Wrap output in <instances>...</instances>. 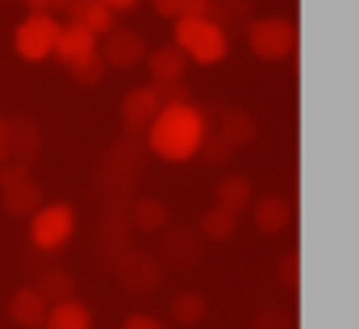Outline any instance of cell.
I'll return each mask as SVG.
<instances>
[{"label": "cell", "instance_id": "obj_27", "mask_svg": "<svg viewBox=\"0 0 359 329\" xmlns=\"http://www.w3.org/2000/svg\"><path fill=\"white\" fill-rule=\"evenodd\" d=\"M280 279H284V288H297L301 284V258H297V250H288L280 258Z\"/></svg>", "mask_w": 359, "mask_h": 329}, {"label": "cell", "instance_id": "obj_22", "mask_svg": "<svg viewBox=\"0 0 359 329\" xmlns=\"http://www.w3.org/2000/svg\"><path fill=\"white\" fill-rule=\"evenodd\" d=\"M209 313V300L201 292H176L172 296V321L176 326H201Z\"/></svg>", "mask_w": 359, "mask_h": 329}, {"label": "cell", "instance_id": "obj_10", "mask_svg": "<svg viewBox=\"0 0 359 329\" xmlns=\"http://www.w3.org/2000/svg\"><path fill=\"white\" fill-rule=\"evenodd\" d=\"M159 108H163V100H159V92L155 88H130L126 92V100H121V121H126V134H147V125L159 117Z\"/></svg>", "mask_w": 359, "mask_h": 329}, {"label": "cell", "instance_id": "obj_32", "mask_svg": "<svg viewBox=\"0 0 359 329\" xmlns=\"http://www.w3.org/2000/svg\"><path fill=\"white\" fill-rule=\"evenodd\" d=\"M0 130H4V125H0ZM8 163V146H4V134H0V167Z\"/></svg>", "mask_w": 359, "mask_h": 329}, {"label": "cell", "instance_id": "obj_31", "mask_svg": "<svg viewBox=\"0 0 359 329\" xmlns=\"http://www.w3.org/2000/svg\"><path fill=\"white\" fill-rule=\"evenodd\" d=\"M96 4H104V8H109V13L117 17V13H130V8H134L138 0H96Z\"/></svg>", "mask_w": 359, "mask_h": 329}, {"label": "cell", "instance_id": "obj_19", "mask_svg": "<svg viewBox=\"0 0 359 329\" xmlns=\"http://www.w3.org/2000/svg\"><path fill=\"white\" fill-rule=\"evenodd\" d=\"M46 329H92V309L84 300H59L46 313Z\"/></svg>", "mask_w": 359, "mask_h": 329}, {"label": "cell", "instance_id": "obj_23", "mask_svg": "<svg viewBox=\"0 0 359 329\" xmlns=\"http://www.w3.org/2000/svg\"><path fill=\"white\" fill-rule=\"evenodd\" d=\"M34 288L42 292V300H46V304H59V300H72V296H76V292H72V288H76V279H72L67 271H59V267H50Z\"/></svg>", "mask_w": 359, "mask_h": 329}, {"label": "cell", "instance_id": "obj_6", "mask_svg": "<svg viewBox=\"0 0 359 329\" xmlns=\"http://www.w3.org/2000/svg\"><path fill=\"white\" fill-rule=\"evenodd\" d=\"M0 204L8 217H34L42 209V188L34 183L25 163H4L0 167Z\"/></svg>", "mask_w": 359, "mask_h": 329}, {"label": "cell", "instance_id": "obj_14", "mask_svg": "<svg viewBox=\"0 0 359 329\" xmlns=\"http://www.w3.org/2000/svg\"><path fill=\"white\" fill-rule=\"evenodd\" d=\"M251 204H255V225H259L264 234H284V230L292 225V200H288V196L271 192V196H259V200H251Z\"/></svg>", "mask_w": 359, "mask_h": 329}, {"label": "cell", "instance_id": "obj_28", "mask_svg": "<svg viewBox=\"0 0 359 329\" xmlns=\"http://www.w3.org/2000/svg\"><path fill=\"white\" fill-rule=\"evenodd\" d=\"M29 4V13H46V17H59V13H67V4L72 0H25Z\"/></svg>", "mask_w": 359, "mask_h": 329}, {"label": "cell", "instance_id": "obj_13", "mask_svg": "<svg viewBox=\"0 0 359 329\" xmlns=\"http://www.w3.org/2000/svg\"><path fill=\"white\" fill-rule=\"evenodd\" d=\"M46 313H50V304L42 300V292H38L34 284L17 288V292L8 296V317H13L17 326H25V329H42V326H46Z\"/></svg>", "mask_w": 359, "mask_h": 329}, {"label": "cell", "instance_id": "obj_12", "mask_svg": "<svg viewBox=\"0 0 359 329\" xmlns=\"http://www.w3.org/2000/svg\"><path fill=\"white\" fill-rule=\"evenodd\" d=\"M4 146H8V163H34L38 159V150H42V134H38V125L29 121V117H13V121H4Z\"/></svg>", "mask_w": 359, "mask_h": 329}, {"label": "cell", "instance_id": "obj_16", "mask_svg": "<svg viewBox=\"0 0 359 329\" xmlns=\"http://www.w3.org/2000/svg\"><path fill=\"white\" fill-rule=\"evenodd\" d=\"M67 25H80L92 38H104L113 29V13L104 4H96V0H72L67 4Z\"/></svg>", "mask_w": 359, "mask_h": 329}, {"label": "cell", "instance_id": "obj_30", "mask_svg": "<svg viewBox=\"0 0 359 329\" xmlns=\"http://www.w3.org/2000/svg\"><path fill=\"white\" fill-rule=\"evenodd\" d=\"M121 329H168V326H163L159 317H151V313H130Z\"/></svg>", "mask_w": 359, "mask_h": 329}, {"label": "cell", "instance_id": "obj_1", "mask_svg": "<svg viewBox=\"0 0 359 329\" xmlns=\"http://www.w3.org/2000/svg\"><path fill=\"white\" fill-rule=\"evenodd\" d=\"M201 142H205V108H196L192 100L188 104H163L159 117L147 125V146L163 163L196 159Z\"/></svg>", "mask_w": 359, "mask_h": 329}, {"label": "cell", "instance_id": "obj_26", "mask_svg": "<svg viewBox=\"0 0 359 329\" xmlns=\"http://www.w3.org/2000/svg\"><path fill=\"white\" fill-rule=\"evenodd\" d=\"M72 76H76V83H80V88H96V83L104 80V63H100V55H96V59H88L84 67H76Z\"/></svg>", "mask_w": 359, "mask_h": 329}, {"label": "cell", "instance_id": "obj_15", "mask_svg": "<svg viewBox=\"0 0 359 329\" xmlns=\"http://www.w3.org/2000/svg\"><path fill=\"white\" fill-rule=\"evenodd\" d=\"M251 200H255V183H251L247 175H222V179H217V192H213V204H217V209H226V213L238 217Z\"/></svg>", "mask_w": 359, "mask_h": 329}, {"label": "cell", "instance_id": "obj_29", "mask_svg": "<svg viewBox=\"0 0 359 329\" xmlns=\"http://www.w3.org/2000/svg\"><path fill=\"white\" fill-rule=\"evenodd\" d=\"M255 329H288V317H284L280 309H264V313L255 317Z\"/></svg>", "mask_w": 359, "mask_h": 329}, {"label": "cell", "instance_id": "obj_21", "mask_svg": "<svg viewBox=\"0 0 359 329\" xmlns=\"http://www.w3.org/2000/svg\"><path fill=\"white\" fill-rule=\"evenodd\" d=\"M234 225H238V217H234V213H226V209L209 204V209L201 213V221H196V234H201V238H209V242H226V238H234Z\"/></svg>", "mask_w": 359, "mask_h": 329}, {"label": "cell", "instance_id": "obj_7", "mask_svg": "<svg viewBox=\"0 0 359 329\" xmlns=\"http://www.w3.org/2000/svg\"><path fill=\"white\" fill-rule=\"evenodd\" d=\"M100 63H104V71L109 67H117V71H130V67H138L142 59H147V42H142V34H134V29H126V25H113L104 38H100Z\"/></svg>", "mask_w": 359, "mask_h": 329}, {"label": "cell", "instance_id": "obj_4", "mask_svg": "<svg viewBox=\"0 0 359 329\" xmlns=\"http://www.w3.org/2000/svg\"><path fill=\"white\" fill-rule=\"evenodd\" d=\"M72 234H76V209L67 200H50L29 217V246L42 254L63 250L72 242Z\"/></svg>", "mask_w": 359, "mask_h": 329}, {"label": "cell", "instance_id": "obj_11", "mask_svg": "<svg viewBox=\"0 0 359 329\" xmlns=\"http://www.w3.org/2000/svg\"><path fill=\"white\" fill-rule=\"evenodd\" d=\"M96 50H100V38H92L88 29H80V25H63V29H59L55 59H59L67 71H76V67H84L88 59H96Z\"/></svg>", "mask_w": 359, "mask_h": 329}, {"label": "cell", "instance_id": "obj_17", "mask_svg": "<svg viewBox=\"0 0 359 329\" xmlns=\"http://www.w3.org/2000/svg\"><path fill=\"white\" fill-rule=\"evenodd\" d=\"M130 230H142V234L168 230V204L159 196H134L130 200Z\"/></svg>", "mask_w": 359, "mask_h": 329}, {"label": "cell", "instance_id": "obj_8", "mask_svg": "<svg viewBox=\"0 0 359 329\" xmlns=\"http://www.w3.org/2000/svg\"><path fill=\"white\" fill-rule=\"evenodd\" d=\"M117 279H121V288H126V292H134V296L155 292V288H159V279H163V262H159L155 254H147V250L130 246L121 258H117Z\"/></svg>", "mask_w": 359, "mask_h": 329}, {"label": "cell", "instance_id": "obj_3", "mask_svg": "<svg viewBox=\"0 0 359 329\" xmlns=\"http://www.w3.org/2000/svg\"><path fill=\"white\" fill-rule=\"evenodd\" d=\"M247 46L264 63H284V59L297 55V25L280 13L276 17H255L247 25Z\"/></svg>", "mask_w": 359, "mask_h": 329}, {"label": "cell", "instance_id": "obj_24", "mask_svg": "<svg viewBox=\"0 0 359 329\" xmlns=\"http://www.w3.org/2000/svg\"><path fill=\"white\" fill-rule=\"evenodd\" d=\"M151 8L176 25V21H188V17H205L209 0H151Z\"/></svg>", "mask_w": 359, "mask_h": 329}, {"label": "cell", "instance_id": "obj_9", "mask_svg": "<svg viewBox=\"0 0 359 329\" xmlns=\"http://www.w3.org/2000/svg\"><path fill=\"white\" fill-rule=\"evenodd\" d=\"M205 125H209L222 142H230L234 150L255 138V117H251L247 108H234V104H213V108L205 113Z\"/></svg>", "mask_w": 359, "mask_h": 329}, {"label": "cell", "instance_id": "obj_33", "mask_svg": "<svg viewBox=\"0 0 359 329\" xmlns=\"http://www.w3.org/2000/svg\"><path fill=\"white\" fill-rule=\"evenodd\" d=\"M0 125H4V117H0Z\"/></svg>", "mask_w": 359, "mask_h": 329}, {"label": "cell", "instance_id": "obj_18", "mask_svg": "<svg viewBox=\"0 0 359 329\" xmlns=\"http://www.w3.org/2000/svg\"><path fill=\"white\" fill-rule=\"evenodd\" d=\"M147 71H151V83H176L184 80L188 71V59L180 55L176 46H159V50H147Z\"/></svg>", "mask_w": 359, "mask_h": 329}, {"label": "cell", "instance_id": "obj_20", "mask_svg": "<svg viewBox=\"0 0 359 329\" xmlns=\"http://www.w3.org/2000/svg\"><path fill=\"white\" fill-rule=\"evenodd\" d=\"M163 254L176 267H192L196 254H201V242H196L192 230H163Z\"/></svg>", "mask_w": 359, "mask_h": 329}, {"label": "cell", "instance_id": "obj_2", "mask_svg": "<svg viewBox=\"0 0 359 329\" xmlns=\"http://www.w3.org/2000/svg\"><path fill=\"white\" fill-rule=\"evenodd\" d=\"M172 46L188 63L213 67V63H222L230 55V34L222 25H213L209 17H188V21H176V42Z\"/></svg>", "mask_w": 359, "mask_h": 329}, {"label": "cell", "instance_id": "obj_25", "mask_svg": "<svg viewBox=\"0 0 359 329\" xmlns=\"http://www.w3.org/2000/svg\"><path fill=\"white\" fill-rule=\"evenodd\" d=\"M196 155H201L205 163H226V159L234 155V146H230V142H222V138L205 125V142H201V150H196Z\"/></svg>", "mask_w": 359, "mask_h": 329}, {"label": "cell", "instance_id": "obj_5", "mask_svg": "<svg viewBox=\"0 0 359 329\" xmlns=\"http://www.w3.org/2000/svg\"><path fill=\"white\" fill-rule=\"evenodd\" d=\"M59 29H63V21H59V17L29 13V17L13 29V50H17L25 63H46V59H55Z\"/></svg>", "mask_w": 359, "mask_h": 329}]
</instances>
